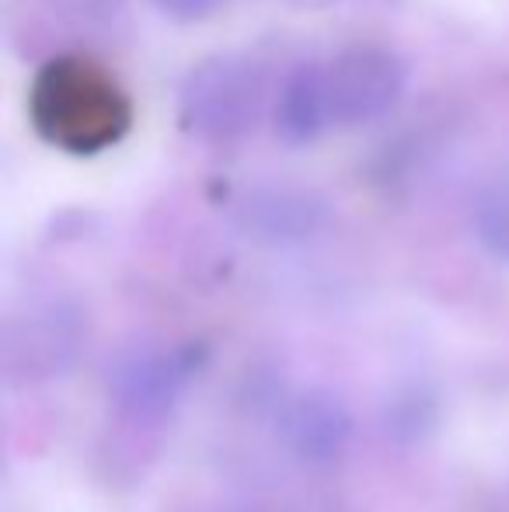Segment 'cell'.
<instances>
[{
	"instance_id": "obj_1",
	"label": "cell",
	"mask_w": 509,
	"mask_h": 512,
	"mask_svg": "<svg viewBox=\"0 0 509 512\" xmlns=\"http://www.w3.org/2000/svg\"><path fill=\"white\" fill-rule=\"evenodd\" d=\"M28 122L49 147L70 157H95L126 140L133 129V98L95 56L60 53L35 70Z\"/></svg>"
},
{
	"instance_id": "obj_3",
	"label": "cell",
	"mask_w": 509,
	"mask_h": 512,
	"mask_svg": "<svg viewBox=\"0 0 509 512\" xmlns=\"http://www.w3.org/2000/svg\"><path fill=\"white\" fill-rule=\"evenodd\" d=\"M332 122L342 129L381 122L408 91V60L387 46H349L325 60Z\"/></svg>"
},
{
	"instance_id": "obj_2",
	"label": "cell",
	"mask_w": 509,
	"mask_h": 512,
	"mask_svg": "<svg viewBox=\"0 0 509 512\" xmlns=\"http://www.w3.org/2000/svg\"><path fill=\"white\" fill-rule=\"evenodd\" d=\"M265 112V67L248 53H213L178 84V126L199 143L245 140Z\"/></svg>"
},
{
	"instance_id": "obj_5",
	"label": "cell",
	"mask_w": 509,
	"mask_h": 512,
	"mask_svg": "<svg viewBox=\"0 0 509 512\" xmlns=\"http://www.w3.org/2000/svg\"><path fill=\"white\" fill-rule=\"evenodd\" d=\"M321 206L314 196L290 189H269L248 199V220L262 230H290V234H304L318 223Z\"/></svg>"
},
{
	"instance_id": "obj_7",
	"label": "cell",
	"mask_w": 509,
	"mask_h": 512,
	"mask_svg": "<svg viewBox=\"0 0 509 512\" xmlns=\"http://www.w3.org/2000/svg\"><path fill=\"white\" fill-rule=\"evenodd\" d=\"M74 25L88 28H112L119 25V18H126L123 0H53Z\"/></svg>"
},
{
	"instance_id": "obj_8",
	"label": "cell",
	"mask_w": 509,
	"mask_h": 512,
	"mask_svg": "<svg viewBox=\"0 0 509 512\" xmlns=\"http://www.w3.org/2000/svg\"><path fill=\"white\" fill-rule=\"evenodd\" d=\"M157 11L175 21H203L220 7V0H154Z\"/></svg>"
},
{
	"instance_id": "obj_6",
	"label": "cell",
	"mask_w": 509,
	"mask_h": 512,
	"mask_svg": "<svg viewBox=\"0 0 509 512\" xmlns=\"http://www.w3.org/2000/svg\"><path fill=\"white\" fill-rule=\"evenodd\" d=\"M475 234L489 251L509 258V189H489L475 203Z\"/></svg>"
},
{
	"instance_id": "obj_4",
	"label": "cell",
	"mask_w": 509,
	"mask_h": 512,
	"mask_svg": "<svg viewBox=\"0 0 509 512\" xmlns=\"http://www.w3.org/2000/svg\"><path fill=\"white\" fill-rule=\"evenodd\" d=\"M272 126L286 147H307L335 126L325 60H300L297 67L286 70L272 102Z\"/></svg>"
}]
</instances>
